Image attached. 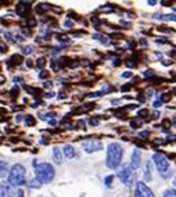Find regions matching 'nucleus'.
Instances as JSON below:
<instances>
[{"label": "nucleus", "mask_w": 176, "mask_h": 197, "mask_svg": "<svg viewBox=\"0 0 176 197\" xmlns=\"http://www.w3.org/2000/svg\"><path fill=\"white\" fill-rule=\"evenodd\" d=\"M82 146H83V149H85L87 153H92V151H96V150L103 149L101 142H99L96 139H87V140H85V142L82 143Z\"/></svg>", "instance_id": "nucleus-5"}, {"label": "nucleus", "mask_w": 176, "mask_h": 197, "mask_svg": "<svg viewBox=\"0 0 176 197\" xmlns=\"http://www.w3.org/2000/svg\"><path fill=\"white\" fill-rule=\"evenodd\" d=\"M21 60H22L21 56H20V54H15V56H13V57L10 59L8 64H15V65H18L20 63H21Z\"/></svg>", "instance_id": "nucleus-14"}, {"label": "nucleus", "mask_w": 176, "mask_h": 197, "mask_svg": "<svg viewBox=\"0 0 176 197\" xmlns=\"http://www.w3.org/2000/svg\"><path fill=\"white\" fill-rule=\"evenodd\" d=\"M44 86H46V88H51V82H46Z\"/></svg>", "instance_id": "nucleus-31"}, {"label": "nucleus", "mask_w": 176, "mask_h": 197, "mask_svg": "<svg viewBox=\"0 0 176 197\" xmlns=\"http://www.w3.org/2000/svg\"><path fill=\"white\" fill-rule=\"evenodd\" d=\"M147 114H149V111H147V110H140V111L137 112V115H140V117H146Z\"/></svg>", "instance_id": "nucleus-23"}, {"label": "nucleus", "mask_w": 176, "mask_h": 197, "mask_svg": "<svg viewBox=\"0 0 176 197\" xmlns=\"http://www.w3.org/2000/svg\"><path fill=\"white\" fill-rule=\"evenodd\" d=\"M28 8H29V3H25V1H21L20 4L17 6L15 11H17V14H18V16L24 17V16H25V14H27Z\"/></svg>", "instance_id": "nucleus-9"}, {"label": "nucleus", "mask_w": 176, "mask_h": 197, "mask_svg": "<svg viewBox=\"0 0 176 197\" xmlns=\"http://www.w3.org/2000/svg\"><path fill=\"white\" fill-rule=\"evenodd\" d=\"M164 197H175V190H166L164 193Z\"/></svg>", "instance_id": "nucleus-19"}, {"label": "nucleus", "mask_w": 176, "mask_h": 197, "mask_svg": "<svg viewBox=\"0 0 176 197\" xmlns=\"http://www.w3.org/2000/svg\"><path fill=\"white\" fill-rule=\"evenodd\" d=\"M4 82H6V78L3 75H0V83H4Z\"/></svg>", "instance_id": "nucleus-30"}, {"label": "nucleus", "mask_w": 176, "mask_h": 197, "mask_svg": "<svg viewBox=\"0 0 176 197\" xmlns=\"http://www.w3.org/2000/svg\"><path fill=\"white\" fill-rule=\"evenodd\" d=\"M132 168L130 167H123L122 171H119V174H118V178L123 182V183H129V182L132 181Z\"/></svg>", "instance_id": "nucleus-7"}, {"label": "nucleus", "mask_w": 176, "mask_h": 197, "mask_svg": "<svg viewBox=\"0 0 176 197\" xmlns=\"http://www.w3.org/2000/svg\"><path fill=\"white\" fill-rule=\"evenodd\" d=\"M64 25H65L67 28H71L72 25H74V22H72V21H65V24H64Z\"/></svg>", "instance_id": "nucleus-27"}, {"label": "nucleus", "mask_w": 176, "mask_h": 197, "mask_svg": "<svg viewBox=\"0 0 176 197\" xmlns=\"http://www.w3.org/2000/svg\"><path fill=\"white\" fill-rule=\"evenodd\" d=\"M58 40H61V42H70V39L67 36H58Z\"/></svg>", "instance_id": "nucleus-26"}, {"label": "nucleus", "mask_w": 176, "mask_h": 197, "mask_svg": "<svg viewBox=\"0 0 176 197\" xmlns=\"http://www.w3.org/2000/svg\"><path fill=\"white\" fill-rule=\"evenodd\" d=\"M35 174H36V179L42 183H47L51 182L54 178V168L51 164L43 162V164L36 165L35 168Z\"/></svg>", "instance_id": "nucleus-2"}, {"label": "nucleus", "mask_w": 176, "mask_h": 197, "mask_svg": "<svg viewBox=\"0 0 176 197\" xmlns=\"http://www.w3.org/2000/svg\"><path fill=\"white\" fill-rule=\"evenodd\" d=\"M112 179H114V176H107V178H106V185H107V186H110V185H111V181H112Z\"/></svg>", "instance_id": "nucleus-22"}, {"label": "nucleus", "mask_w": 176, "mask_h": 197, "mask_svg": "<svg viewBox=\"0 0 176 197\" xmlns=\"http://www.w3.org/2000/svg\"><path fill=\"white\" fill-rule=\"evenodd\" d=\"M47 76H49V71H44V72H40V74H39V78H40V79L47 78Z\"/></svg>", "instance_id": "nucleus-24"}, {"label": "nucleus", "mask_w": 176, "mask_h": 197, "mask_svg": "<svg viewBox=\"0 0 176 197\" xmlns=\"http://www.w3.org/2000/svg\"><path fill=\"white\" fill-rule=\"evenodd\" d=\"M44 65H46V59H44V57H40V59L36 60V67H37V68H43Z\"/></svg>", "instance_id": "nucleus-16"}, {"label": "nucleus", "mask_w": 176, "mask_h": 197, "mask_svg": "<svg viewBox=\"0 0 176 197\" xmlns=\"http://www.w3.org/2000/svg\"><path fill=\"white\" fill-rule=\"evenodd\" d=\"M140 165V151L134 150L132 154V168H139Z\"/></svg>", "instance_id": "nucleus-10"}, {"label": "nucleus", "mask_w": 176, "mask_h": 197, "mask_svg": "<svg viewBox=\"0 0 176 197\" xmlns=\"http://www.w3.org/2000/svg\"><path fill=\"white\" fill-rule=\"evenodd\" d=\"M7 174V162L0 160V176H6Z\"/></svg>", "instance_id": "nucleus-13"}, {"label": "nucleus", "mask_w": 176, "mask_h": 197, "mask_svg": "<svg viewBox=\"0 0 176 197\" xmlns=\"http://www.w3.org/2000/svg\"><path fill=\"white\" fill-rule=\"evenodd\" d=\"M18 92H20V90H18V88H17V86H15V88H13V89H11V96L17 97V96H18Z\"/></svg>", "instance_id": "nucleus-21"}, {"label": "nucleus", "mask_w": 176, "mask_h": 197, "mask_svg": "<svg viewBox=\"0 0 176 197\" xmlns=\"http://www.w3.org/2000/svg\"><path fill=\"white\" fill-rule=\"evenodd\" d=\"M153 158H154V162H155V165H157L158 171H160L161 174L165 176L166 175V171L169 169V161L166 160V158L162 154H161V153H155Z\"/></svg>", "instance_id": "nucleus-4"}, {"label": "nucleus", "mask_w": 176, "mask_h": 197, "mask_svg": "<svg viewBox=\"0 0 176 197\" xmlns=\"http://www.w3.org/2000/svg\"><path fill=\"white\" fill-rule=\"evenodd\" d=\"M130 75H132L130 72H123V74H122V76H123V78H129Z\"/></svg>", "instance_id": "nucleus-29"}, {"label": "nucleus", "mask_w": 176, "mask_h": 197, "mask_svg": "<svg viewBox=\"0 0 176 197\" xmlns=\"http://www.w3.org/2000/svg\"><path fill=\"white\" fill-rule=\"evenodd\" d=\"M18 197H24V192H22V190H20V192H18Z\"/></svg>", "instance_id": "nucleus-32"}, {"label": "nucleus", "mask_w": 176, "mask_h": 197, "mask_svg": "<svg viewBox=\"0 0 176 197\" xmlns=\"http://www.w3.org/2000/svg\"><path fill=\"white\" fill-rule=\"evenodd\" d=\"M122 147L118 143H111L107 149V160L106 164L108 168L111 169H115L118 165L121 164V160H122Z\"/></svg>", "instance_id": "nucleus-1"}, {"label": "nucleus", "mask_w": 176, "mask_h": 197, "mask_svg": "<svg viewBox=\"0 0 176 197\" xmlns=\"http://www.w3.org/2000/svg\"><path fill=\"white\" fill-rule=\"evenodd\" d=\"M35 118H33V115H27L25 117V124H27V126H33L35 125Z\"/></svg>", "instance_id": "nucleus-15"}, {"label": "nucleus", "mask_w": 176, "mask_h": 197, "mask_svg": "<svg viewBox=\"0 0 176 197\" xmlns=\"http://www.w3.org/2000/svg\"><path fill=\"white\" fill-rule=\"evenodd\" d=\"M54 96V95H53V93H51V92H50V93H47V95H46V97H53Z\"/></svg>", "instance_id": "nucleus-34"}, {"label": "nucleus", "mask_w": 176, "mask_h": 197, "mask_svg": "<svg viewBox=\"0 0 176 197\" xmlns=\"http://www.w3.org/2000/svg\"><path fill=\"white\" fill-rule=\"evenodd\" d=\"M53 157H54V161L60 164L61 161H63V155H61V151H60L58 147H54L53 149Z\"/></svg>", "instance_id": "nucleus-11"}, {"label": "nucleus", "mask_w": 176, "mask_h": 197, "mask_svg": "<svg viewBox=\"0 0 176 197\" xmlns=\"http://www.w3.org/2000/svg\"><path fill=\"white\" fill-rule=\"evenodd\" d=\"M90 125H92V126H93V125H94V126L99 125V119H97V118H92V119H90Z\"/></svg>", "instance_id": "nucleus-25"}, {"label": "nucleus", "mask_w": 176, "mask_h": 197, "mask_svg": "<svg viewBox=\"0 0 176 197\" xmlns=\"http://www.w3.org/2000/svg\"><path fill=\"white\" fill-rule=\"evenodd\" d=\"M155 18H164V17H160L158 14H157V17H155ZM165 18H166V20H175V17H173V16H172V17H165Z\"/></svg>", "instance_id": "nucleus-28"}, {"label": "nucleus", "mask_w": 176, "mask_h": 197, "mask_svg": "<svg viewBox=\"0 0 176 197\" xmlns=\"http://www.w3.org/2000/svg\"><path fill=\"white\" fill-rule=\"evenodd\" d=\"M64 153H65V155H67L68 158H72V157L75 155V150H74V147H72V146H70V144H68V146H65Z\"/></svg>", "instance_id": "nucleus-12"}, {"label": "nucleus", "mask_w": 176, "mask_h": 197, "mask_svg": "<svg viewBox=\"0 0 176 197\" xmlns=\"http://www.w3.org/2000/svg\"><path fill=\"white\" fill-rule=\"evenodd\" d=\"M136 196L137 197H154V193L151 189L146 186L144 182H137L136 183Z\"/></svg>", "instance_id": "nucleus-6"}, {"label": "nucleus", "mask_w": 176, "mask_h": 197, "mask_svg": "<svg viewBox=\"0 0 176 197\" xmlns=\"http://www.w3.org/2000/svg\"><path fill=\"white\" fill-rule=\"evenodd\" d=\"M29 186H31V187H40V183H39L37 179H33V181L29 182Z\"/></svg>", "instance_id": "nucleus-18"}, {"label": "nucleus", "mask_w": 176, "mask_h": 197, "mask_svg": "<svg viewBox=\"0 0 176 197\" xmlns=\"http://www.w3.org/2000/svg\"><path fill=\"white\" fill-rule=\"evenodd\" d=\"M0 197H14V190L8 185H1L0 186Z\"/></svg>", "instance_id": "nucleus-8"}, {"label": "nucleus", "mask_w": 176, "mask_h": 197, "mask_svg": "<svg viewBox=\"0 0 176 197\" xmlns=\"http://www.w3.org/2000/svg\"><path fill=\"white\" fill-rule=\"evenodd\" d=\"M150 169H151V164L147 162V165H146V179H150V178H151V175H150Z\"/></svg>", "instance_id": "nucleus-17"}, {"label": "nucleus", "mask_w": 176, "mask_h": 197, "mask_svg": "<svg viewBox=\"0 0 176 197\" xmlns=\"http://www.w3.org/2000/svg\"><path fill=\"white\" fill-rule=\"evenodd\" d=\"M154 106H155V107H158V106H161V101H155V103H154Z\"/></svg>", "instance_id": "nucleus-33"}, {"label": "nucleus", "mask_w": 176, "mask_h": 197, "mask_svg": "<svg viewBox=\"0 0 176 197\" xmlns=\"http://www.w3.org/2000/svg\"><path fill=\"white\" fill-rule=\"evenodd\" d=\"M22 53H24V54H31V53H32V47H31V46L24 47V49H22Z\"/></svg>", "instance_id": "nucleus-20"}, {"label": "nucleus", "mask_w": 176, "mask_h": 197, "mask_svg": "<svg viewBox=\"0 0 176 197\" xmlns=\"http://www.w3.org/2000/svg\"><path fill=\"white\" fill-rule=\"evenodd\" d=\"M25 174H27V171L24 168V165L21 164L13 165L10 174H8V182L14 186H20L25 182Z\"/></svg>", "instance_id": "nucleus-3"}]
</instances>
